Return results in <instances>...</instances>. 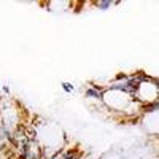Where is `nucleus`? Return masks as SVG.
<instances>
[{
    "instance_id": "obj_4",
    "label": "nucleus",
    "mask_w": 159,
    "mask_h": 159,
    "mask_svg": "<svg viewBox=\"0 0 159 159\" xmlns=\"http://www.w3.org/2000/svg\"><path fill=\"white\" fill-rule=\"evenodd\" d=\"M61 88L64 89V92H67V94H72V92H75V86L69 81H62L61 83Z\"/></svg>"
},
{
    "instance_id": "obj_6",
    "label": "nucleus",
    "mask_w": 159,
    "mask_h": 159,
    "mask_svg": "<svg viewBox=\"0 0 159 159\" xmlns=\"http://www.w3.org/2000/svg\"><path fill=\"white\" fill-rule=\"evenodd\" d=\"M0 159H3V157H0Z\"/></svg>"
},
{
    "instance_id": "obj_5",
    "label": "nucleus",
    "mask_w": 159,
    "mask_h": 159,
    "mask_svg": "<svg viewBox=\"0 0 159 159\" xmlns=\"http://www.w3.org/2000/svg\"><path fill=\"white\" fill-rule=\"evenodd\" d=\"M2 91H3V94H7V96L10 94V88H8L7 84H3V86H2Z\"/></svg>"
},
{
    "instance_id": "obj_1",
    "label": "nucleus",
    "mask_w": 159,
    "mask_h": 159,
    "mask_svg": "<svg viewBox=\"0 0 159 159\" xmlns=\"http://www.w3.org/2000/svg\"><path fill=\"white\" fill-rule=\"evenodd\" d=\"M139 75H140V83L137 84V89L134 92V99L142 105L156 102L159 99V81H157V78H154L148 73H143V72H139Z\"/></svg>"
},
{
    "instance_id": "obj_2",
    "label": "nucleus",
    "mask_w": 159,
    "mask_h": 159,
    "mask_svg": "<svg viewBox=\"0 0 159 159\" xmlns=\"http://www.w3.org/2000/svg\"><path fill=\"white\" fill-rule=\"evenodd\" d=\"M103 89H105V88H102V86L91 84V86L86 88V91H84V97H86V99H91V100L102 102V92H103Z\"/></svg>"
},
{
    "instance_id": "obj_3",
    "label": "nucleus",
    "mask_w": 159,
    "mask_h": 159,
    "mask_svg": "<svg viewBox=\"0 0 159 159\" xmlns=\"http://www.w3.org/2000/svg\"><path fill=\"white\" fill-rule=\"evenodd\" d=\"M94 5H96V8L100 10V11H107V10H110L111 7L119 5V2H111V0H99V2H96Z\"/></svg>"
}]
</instances>
